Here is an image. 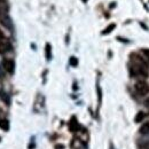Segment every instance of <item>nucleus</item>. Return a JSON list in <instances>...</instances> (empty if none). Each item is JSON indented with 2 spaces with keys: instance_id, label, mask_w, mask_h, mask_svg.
Listing matches in <instances>:
<instances>
[{
  "instance_id": "f257e3e1",
  "label": "nucleus",
  "mask_w": 149,
  "mask_h": 149,
  "mask_svg": "<svg viewBox=\"0 0 149 149\" xmlns=\"http://www.w3.org/2000/svg\"><path fill=\"white\" fill-rule=\"evenodd\" d=\"M133 63L130 67V72L132 77H147L149 74L148 63L143 60V57L134 55L132 57Z\"/></svg>"
},
{
  "instance_id": "20e7f679",
  "label": "nucleus",
  "mask_w": 149,
  "mask_h": 149,
  "mask_svg": "<svg viewBox=\"0 0 149 149\" xmlns=\"http://www.w3.org/2000/svg\"><path fill=\"white\" fill-rule=\"evenodd\" d=\"M12 48H13V46H12L10 41H9L7 38H3V39L0 41V54H1V55H3V54H6V53L10 52Z\"/></svg>"
},
{
  "instance_id": "f8f14e48",
  "label": "nucleus",
  "mask_w": 149,
  "mask_h": 149,
  "mask_svg": "<svg viewBox=\"0 0 149 149\" xmlns=\"http://www.w3.org/2000/svg\"><path fill=\"white\" fill-rule=\"evenodd\" d=\"M115 28H116V24H115V23H111L108 28H106V29H104V31H102V35H108V33H110Z\"/></svg>"
},
{
  "instance_id": "f3484780",
  "label": "nucleus",
  "mask_w": 149,
  "mask_h": 149,
  "mask_svg": "<svg viewBox=\"0 0 149 149\" xmlns=\"http://www.w3.org/2000/svg\"><path fill=\"white\" fill-rule=\"evenodd\" d=\"M110 149H113V147H112V145H110Z\"/></svg>"
},
{
  "instance_id": "dca6fc26",
  "label": "nucleus",
  "mask_w": 149,
  "mask_h": 149,
  "mask_svg": "<svg viewBox=\"0 0 149 149\" xmlns=\"http://www.w3.org/2000/svg\"><path fill=\"white\" fill-rule=\"evenodd\" d=\"M146 106H147V107H149V99H147V100H146Z\"/></svg>"
},
{
  "instance_id": "6e6552de",
  "label": "nucleus",
  "mask_w": 149,
  "mask_h": 149,
  "mask_svg": "<svg viewBox=\"0 0 149 149\" xmlns=\"http://www.w3.org/2000/svg\"><path fill=\"white\" fill-rule=\"evenodd\" d=\"M139 132H140L141 134H143V135H146V134H149V122H146V123H143V124L141 125V127H140Z\"/></svg>"
},
{
  "instance_id": "4468645a",
  "label": "nucleus",
  "mask_w": 149,
  "mask_h": 149,
  "mask_svg": "<svg viewBox=\"0 0 149 149\" xmlns=\"http://www.w3.org/2000/svg\"><path fill=\"white\" fill-rule=\"evenodd\" d=\"M141 53L145 55V57H146L147 60H149V49L148 48H143V49L141 51Z\"/></svg>"
},
{
  "instance_id": "f03ea898",
  "label": "nucleus",
  "mask_w": 149,
  "mask_h": 149,
  "mask_svg": "<svg viewBox=\"0 0 149 149\" xmlns=\"http://www.w3.org/2000/svg\"><path fill=\"white\" fill-rule=\"evenodd\" d=\"M134 90L135 92L140 95H146L149 93V84H147L146 81H138L135 85H134Z\"/></svg>"
},
{
  "instance_id": "ddd939ff",
  "label": "nucleus",
  "mask_w": 149,
  "mask_h": 149,
  "mask_svg": "<svg viewBox=\"0 0 149 149\" xmlns=\"http://www.w3.org/2000/svg\"><path fill=\"white\" fill-rule=\"evenodd\" d=\"M69 63H70L71 67H77V64H78V60H77V57L71 56L70 60H69Z\"/></svg>"
},
{
  "instance_id": "9b49d317",
  "label": "nucleus",
  "mask_w": 149,
  "mask_h": 149,
  "mask_svg": "<svg viewBox=\"0 0 149 149\" xmlns=\"http://www.w3.org/2000/svg\"><path fill=\"white\" fill-rule=\"evenodd\" d=\"M145 117H146V113H145V112H143V111H139L138 113H136V116H135L134 120H135L136 123H141V122H143Z\"/></svg>"
},
{
  "instance_id": "9d476101",
  "label": "nucleus",
  "mask_w": 149,
  "mask_h": 149,
  "mask_svg": "<svg viewBox=\"0 0 149 149\" xmlns=\"http://www.w3.org/2000/svg\"><path fill=\"white\" fill-rule=\"evenodd\" d=\"M45 54H46V60H47V61H51V58H52V47H51L49 44H46Z\"/></svg>"
},
{
  "instance_id": "39448f33",
  "label": "nucleus",
  "mask_w": 149,
  "mask_h": 149,
  "mask_svg": "<svg viewBox=\"0 0 149 149\" xmlns=\"http://www.w3.org/2000/svg\"><path fill=\"white\" fill-rule=\"evenodd\" d=\"M2 65H3V69L8 72V74H14V70H15V63L13 60L10 58H5L2 61Z\"/></svg>"
},
{
  "instance_id": "1a4fd4ad",
  "label": "nucleus",
  "mask_w": 149,
  "mask_h": 149,
  "mask_svg": "<svg viewBox=\"0 0 149 149\" xmlns=\"http://www.w3.org/2000/svg\"><path fill=\"white\" fill-rule=\"evenodd\" d=\"M0 129H2L3 131L9 130V122L6 118H1L0 119Z\"/></svg>"
},
{
  "instance_id": "2eb2a0df",
  "label": "nucleus",
  "mask_w": 149,
  "mask_h": 149,
  "mask_svg": "<svg viewBox=\"0 0 149 149\" xmlns=\"http://www.w3.org/2000/svg\"><path fill=\"white\" fill-rule=\"evenodd\" d=\"M3 38H5V36H3V32H2L1 30H0V41H1V40H2Z\"/></svg>"
},
{
  "instance_id": "0eeeda50",
  "label": "nucleus",
  "mask_w": 149,
  "mask_h": 149,
  "mask_svg": "<svg viewBox=\"0 0 149 149\" xmlns=\"http://www.w3.org/2000/svg\"><path fill=\"white\" fill-rule=\"evenodd\" d=\"M0 96H1L2 101H3L7 106H9V104H10V96L6 93L5 91H0Z\"/></svg>"
},
{
  "instance_id": "423d86ee",
  "label": "nucleus",
  "mask_w": 149,
  "mask_h": 149,
  "mask_svg": "<svg viewBox=\"0 0 149 149\" xmlns=\"http://www.w3.org/2000/svg\"><path fill=\"white\" fill-rule=\"evenodd\" d=\"M69 129H70L71 132H76V131L78 130V123H77L76 117H72V118H71V120H70V123H69Z\"/></svg>"
},
{
  "instance_id": "7ed1b4c3",
  "label": "nucleus",
  "mask_w": 149,
  "mask_h": 149,
  "mask_svg": "<svg viewBox=\"0 0 149 149\" xmlns=\"http://www.w3.org/2000/svg\"><path fill=\"white\" fill-rule=\"evenodd\" d=\"M0 23L9 31L13 30V21L8 15V13H0Z\"/></svg>"
},
{
  "instance_id": "a211bd4d",
  "label": "nucleus",
  "mask_w": 149,
  "mask_h": 149,
  "mask_svg": "<svg viewBox=\"0 0 149 149\" xmlns=\"http://www.w3.org/2000/svg\"><path fill=\"white\" fill-rule=\"evenodd\" d=\"M83 1H84V2H86V1H87V0H83Z\"/></svg>"
}]
</instances>
